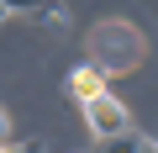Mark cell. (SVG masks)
Returning a JSON list of instances; mask_svg holds the SVG:
<instances>
[{
	"mask_svg": "<svg viewBox=\"0 0 158 153\" xmlns=\"http://www.w3.org/2000/svg\"><path fill=\"white\" fill-rule=\"evenodd\" d=\"M90 48H95V69H111V74H127L142 63V32H132L127 21H100L90 32Z\"/></svg>",
	"mask_w": 158,
	"mask_h": 153,
	"instance_id": "cell-1",
	"label": "cell"
},
{
	"mask_svg": "<svg viewBox=\"0 0 158 153\" xmlns=\"http://www.w3.org/2000/svg\"><path fill=\"white\" fill-rule=\"evenodd\" d=\"M79 106H85V121H90V132H95V137L132 132V127H127V106H121L111 90H100V95H90V100H79Z\"/></svg>",
	"mask_w": 158,
	"mask_h": 153,
	"instance_id": "cell-2",
	"label": "cell"
},
{
	"mask_svg": "<svg viewBox=\"0 0 158 153\" xmlns=\"http://www.w3.org/2000/svg\"><path fill=\"white\" fill-rule=\"evenodd\" d=\"M0 11H32V16H48L53 27H63V6L58 0H0Z\"/></svg>",
	"mask_w": 158,
	"mask_h": 153,
	"instance_id": "cell-3",
	"label": "cell"
},
{
	"mask_svg": "<svg viewBox=\"0 0 158 153\" xmlns=\"http://www.w3.org/2000/svg\"><path fill=\"white\" fill-rule=\"evenodd\" d=\"M69 90H74V100H90V95L106 90V79H100V69H74L69 74Z\"/></svg>",
	"mask_w": 158,
	"mask_h": 153,
	"instance_id": "cell-4",
	"label": "cell"
},
{
	"mask_svg": "<svg viewBox=\"0 0 158 153\" xmlns=\"http://www.w3.org/2000/svg\"><path fill=\"white\" fill-rule=\"evenodd\" d=\"M100 153H153V142L132 137V132H116V137H100Z\"/></svg>",
	"mask_w": 158,
	"mask_h": 153,
	"instance_id": "cell-5",
	"label": "cell"
},
{
	"mask_svg": "<svg viewBox=\"0 0 158 153\" xmlns=\"http://www.w3.org/2000/svg\"><path fill=\"white\" fill-rule=\"evenodd\" d=\"M6 137H11V121H6V116H0V148H6Z\"/></svg>",
	"mask_w": 158,
	"mask_h": 153,
	"instance_id": "cell-6",
	"label": "cell"
},
{
	"mask_svg": "<svg viewBox=\"0 0 158 153\" xmlns=\"http://www.w3.org/2000/svg\"><path fill=\"white\" fill-rule=\"evenodd\" d=\"M21 153H42V148H37V142H27V148H21Z\"/></svg>",
	"mask_w": 158,
	"mask_h": 153,
	"instance_id": "cell-7",
	"label": "cell"
},
{
	"mask_svg": "<svg viewBox=\"0 0 158 153\" xmlns=\"http://www.w3.org/2000/svg\"><path fill=\"white\" fill-rule=\"evenodd\" d=\"M0 16H6V11H0Z\"/></svg>",
	"mask_w": 158,
	"mask_h": 153,
	"instance_id": "cell-8",
	"label": "cell"
},
{
	"mask_svg": "<svg viewBox=\"0 0 158 153\" xmlns=\"http://www.w3.org/2000/svg\"><path fill=\"white\" fill-rule=\"evenodd\" d=\"M0 153H6V148H0Z\"/></svg>",
	"mask_w": 158,
	"mask_h": 153,
	"instance_id": "cell-9",
	"label": "cell"
}]
</instances>
